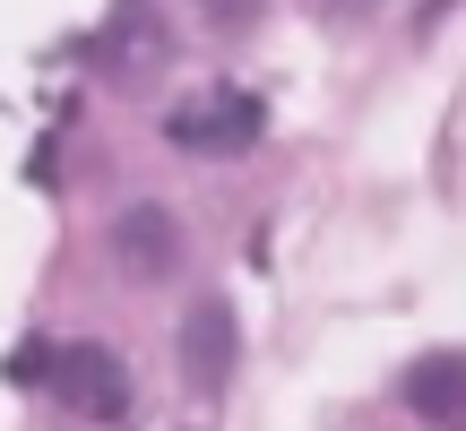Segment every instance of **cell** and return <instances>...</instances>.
Returning <instances> with one entry per match:
<instances>
[{
  "instance_id": "obj_7",
  "label": "cell",
  "mask_w": 466,
  "mask_h": 431,
  "mask_svg": "<svg viewBox=\"0 0 466 431\" xmlns=\"http://www.w3.org/2000/svg\"><path fill=\"white\" fill-rule=\"evenodd\" d=\"M250 9H259V0H208V17H217V26H250Z\"/></svg>"
},
{
  "instance_id": "obj_4",
  "label": "cell",
  "mask_w": 466,
  "mask_h": 431,
  "mask_svg": "<svg viewBox=\"0 0 466 431\" xmlns=\"http://www.w3.org/2000/svg\"><path fill=\"white\" fill-rule=\"evenodd\" d=\"M173 259H182V225H173L165 207L138 199V207H121V216H113V267H121V276L147 285V276H165Z\"/></svg>"
},
{
  "instance_id": "obj_2",
  "label": "cell",
  "mask_w": 466,
  "mask_h": 431,
  "mask_svg": "<svg viewBox=\"0 0 466 431\" xmlns=\"http://www.w3.org/2000/svg\"><path fill=\"white\" fill-rule=\"evenodd\" d=\"M52 397L86 423H121L130 415V371H121L113 346H61V371H52Z\"/></svg>"
},
{
  "instance_id": "obj_3",
  "label": "cell",
  "mask_w": 466,
  "mask_h": 431,
  "mask_svg": "<svg viewBox=\"0 0 466 431\" xmlns=\"http://www.w3.org/2000/svg\"><path fill=\"white\" fill-rule=\"evenodd\" d=\"M182 380L199 388V397H217V388L233 380V311L217 294L182 311Z\"/></svg>"
},
{
  "instance_id": "obj_5",
  "label": "cell",
  "mask_w": 466,
  "mask_h": 431,
  "mask_svg": "<svg viewBox=\"0 0 466 431\" xmlns=\"http://www.w3.org/2000/svg\"><path fill=\"white\" fill-rule=\"evenodd\" d=\"M406 406H415L432 431H466V354H423L415 371H406Z\"/></svg>"
},
{
  "instance_id": "obj_8",
  "label": "cell",
  "mask_w": 466,
  "mask_h": 431,
  "mask_svg": "<svg viewBox=\"0 0 466 431\" xmlns=\"http://www.w3.org/2000/svg\"><path fill=\"white\" fill-rule=\"evenodd\" d=\"M319 9H329V17H363L371 0H319Z\"/></svg>"
},
{
  "instance_id": "obj_1",
  "label": "cell",
  "mask_w": 466,
  "mask_h": 431,
  "mask_svg": "<svg viewBox=\"0 0 466 431\" xmlns=\"http://www.w3.org/2000/svg\"><path fill=\"white\" fill-rule=\"evenodd\" d=\"M259 130H268V104L242 95V86H217V95H199V104H173V121H165V138L190 147V155H250Z\"/></svg>"
},
{
  "instance_id": "obj_6",
  "label": "cell",
  "mask_w": 466,
  "mask_h": 431,
  "mask_svg": "<svg viewBox=\"0 0 466 431\" xmlns=\"http://www.w3.org/2000/svg\"><path fill=\"white\" fill-rule=\"evenodd\" d=\"M52 371H61V346L52 336H17L9 346V388H52Z\"/></svg>"
}]
</instances>
